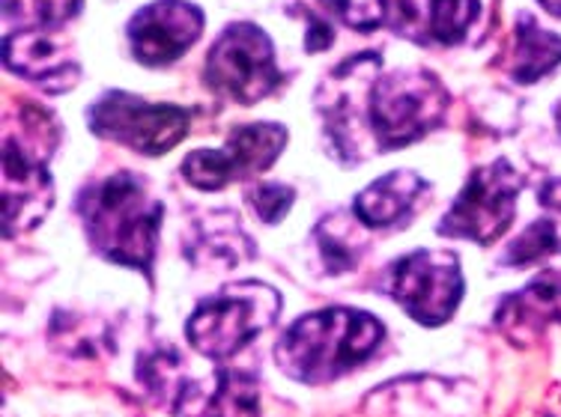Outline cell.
I'll use <instances>...</instances> for the list:
<instances>
[{"instance_id": "cell-9", "label": "cell", "mask_w": 561, "mask_h": 417, "mask_svg": "<svg viewBox=\"0 0 561 417\" xmlns=\"http://www.w3.org/2000/svg\"><path fill=\"white\" fill-rule=\"evenodd\" d=\"M287 147V129L278 123H251L237 129L221 150H197L183 161V176L201 192H218L233 179L270 171Z\"/></svg>"}, {"instance_id": "cell-21", "label": "cell", "mask_w": 561, "mask_h": 417, "mask_svg": "<svg viewBox=\"0 0 561 417\" xmlns=\"http://www.w3.org/2000/svg\"><path fill=\"white\" fill-rule=\"evenodd\" d=\"M559 247L556 227L550 221H538V224H531L526 233L519 235L514 245L507 247L505 263L507 266H529V263H538V259L556 254Z\"/></svg>"}, {"instance_id": "cell-20", "label": "cell", "mask_w": 561, "mask_h": 417, "mask_svg": "<svg viewBox=\"0 0 561 417\" xmlns=\"http://www.w3.org/2000/svg\"><path fill=\"white\" fill-rule=\"evenodd\" d=\"M478 12V0H431V36L443 45L463 43Z\"/></svg>"}, {"instance_id": "cell-15", "label": "cell", "mask_w": 561, "mask_h": 417, "mask_svg": "<svg viewBox=\"0 0 561 417\" xmlns=\"http://www.w3.org/2000/svg\"><path fill=\"white\" fill-rule=\"evenodd\" d=\"M254 245L233 212H213L195 221L188 233V259L197 266L233 268L251 259Z\"/></svg>"}, {"instance_id": "cell-23", "label": "cell", "mask_w": 561, "mask_h": 417, "mask_svg": "<svg viewBox=\"0 0 561 417\" xmlns=\"http://www.w3.org/2000/svg\"><path fill=\"white\" fill-rule=\"evenodd\" d=\"M293 200H296L293 188H287V185L280 183L257 185V188L251 192V206L257 209L260 221H266V224H278L280 218L290 212Z\"/></svg>"}, {"instance_id": "cell-17", "label": "cell", "mask_w": 561, "mask_h": 417, "mask_svg": "<svg viewBox=\"0 0 561 417\" xmlns=\"http://www.w3.org/2000/svg\"><path fill=\"white\" fill-rule=\"evenodd\" d=\"M561 66V36L543 31L535 19H519L511 48V78L519 84H535Z\"/></svg>"}, {"instance_id": "cell-11", "label": "cell", "mask_w": 561, "mask_h": 417, "mask_svg": "<svg viewBox=\"0 0 561 417\" xmlns=\"http://www.w3.org/2000/svg\"><path fill=\"white\" fill-rule=\"evenodd\" d=\"M55 204V179L45 159L3 140V230L10 239L27 233Z\"/></svg>"}, {"instance_id": "cell-8", "label": "cell", "mask_w": 561, "mask_h": 417, "mask_svg": "<svg viewBox=\"0 0 561 417\" xmlns=\"http://www.w3.org/2000/svg\"><path fill=\"white\" fill-rule=\"evenodd\" d=\"M386 292L412 320L436 328L454 316L463 299L460 259L439 251H415L389 268Z\"/></svg>"}, {"instance_id": "cell-5", "label": "cell", "mask_w": 561, "mask_h": 417, "mask_svg": "<svg viewBox=\"0 0 561 417\" xmlns=\"http://www.w3.org/2000/svg\"><path fill=\"white\" fill-rule=\"evenodd\" d=\"M90 129L105 140H117L140 155H164L192 129V111L176 105H152L126 90H108L90 105Z\"/></svg>"}, {"instance_id": "cell-12", "label": "cell", "mask_w": 561, "mask_h": 417, "mask_svg": "<svg viewBox=\"0 0 561 417\" xmlns=\"http://www.w3.org/2000/svg\"><path fill=\"white\" fill-rule=\"evenodd\" d=\"M57 31H22L7 33L3 60L15 76L48 86V93H66V86L78 81V60L66 39H57Z\"/></svg>"}, {"instance_id": "cell-13", "label": "cell", "mask_w": 561, "mask_h": 417, "mask_svg": "<svg viewBox=\"0 0 561 417\" xmlns=\"http://www.w3.org/2000/svg\"><path fill=\"white\" fill-rule=\"evenodd\" d=\"M173 417H260L257 379L242 370H218L213 385L183 382Z\"/></svg>"}, {"instance_id": "cell-19", "label": "cell", "mask_w": 561, "mask_h": 417, "mask_svg": "<svg viewBox=\"0 0 561 417\" xmlns=\"http://www.w3.org/2000/svg\"><path fill=\"white\" fill-rule=\"evenodd\" d=\"M317 245H320V257L325 259L329 271H350L362 259L365 239H362V227L350 224V218L329 215L317 227Z\"/></svg>"}, {"instance_id": "cell-10", "label": "cell", "mask_w": 561, "mask_h": 417, "mask_svg": "<svg viewBox=\"0 0 561 417\" xmlns=\"http://www.w3.org/2000/svg\"><path fill=\"white\" fill-rule=\"evenodd\" d=\"M126 33L138 63L168 66L201 39L204 10L188 0H156L135 12Z\"/></svg>"}, {"instance_id": "cell-1", "label": "cell", "mask_w": 561, "mask_h": 417, "mask_svg": "<svg viewBox=\"0 0 561 417\" xmlns=\"http://www.w3.org/2000/svg\"><path fill=\"white\" fill-rule=\"evenodd\" d=\"M78 215L96 254L117 266L150 275L164 209L150 183L135 173H114L78 194Z\"/></svg>"}, {"instance_id": "cell-3", "label": "cell", "mask_w": 561, "mask_h": 417, "mask_svg": "<svg viewBox=\"0 0 561 417\" xmlns=\"http://www.w3.org/2000/svg\"><path fill=\"white\" fill-rule=\"evenodd\" d=\"M278 289L263 280H239L201 301L185 325V334L195 352L213 361H225L239 349H245L257 334L266 332L278 320Z\"/></svg>"}, {"instance_id": "cell-4", "label": "cell", "mask_w": 561, "mask_h": 417, "mask_svg": "<svg viewBox=\"0 0 561 417\" xmlns=\"http://www.w3.org/2000/svg\"><path fill=\"white\" fill-rule=\"evenodd\" d=\"M445 107L448 93L433 72L398 69L367 93V123L379 150H400L431 135L443 123Z\"/></svg>"}, {"instance_id": "cell-14", "label": "cell", "mask_w": 561, "mask_h": 417, "mask_svg": "<svg viewBox=\"0 0 561 417\" xmlns=\"http://www.w3.org/2000/svg\"><path fill=\"white\" fill-rule=\"evenodd\" d=\"M424 192H427V183L415 171H391L379 176L377 183L367 185L356 197L353 209L362 227L382 230V227L400 224Z\"/></svg>"}, {"instance_id": "cell-22", "label": "cell", "mask_w": 561, "mask_h": 417, "mask_svg": "<svg viewBox=\"0 0 561 417\" xmlns=\"http://www.w3.org/2000/svg\"><path fill=\"white\" fill-rule=\"evenodd\" d=\"M337 22L353 31L370 33L382 27L389 15V0H320Z\"/></svg>"}, {"instance_id": "cell-27", "label": "cell", "mask_w": 561, "mask_h": 417, "mask_svg": "<svg viewBox=\"0 0 561 417\" xmlns=\"http://www.w3.org/2000/svg\"><path fill=\"white\" fill-rule=\"evenodd\" d=\"M556 126H559V131H561V102H559V107H556Z\"/></svg>"}, {"instance_id": "cell-2", "label": "cell", "mask_w": 561, "mask_h": 417, "mask_svg": "<svg viewBox=\"0 0 561 417\" xmlns=\"http://www.w3.org/2000/svg\"><path fill=\"white\" fill-rule=\"evenodd\" d=\"M386 337L377 316L353 308L308 313L275 346L280 373L302 385H329L365 364Z\"/></svg>"}, {"instance_id": "cell-18", "label": "cell", "mask_w": 561, "mask_h": 417, "mask_svg": "<svg viewBox=\"0 0 561 417\" xmlns=\"http://www.w3.org/2000/svg\"><path fill=\"white\" fill-rule=\"evenodd\" d=\"M78 10L81 0H3V24L7 33L60 31Z\"/></svg>"}, {"instance_id": "cell-7", "label": "cell", "mask_w": 561, "mask_h": 417, "mask_svg": "<svg viewBox=\"0 0 561 417\" xmlns=\"http://www.w3.org/2000/svg\"><path fill=\"white\" fill-rule=\"evenodd\" d=\"M519 188L523 179L507 161L484 164L469 176L436 230L439 235L469 239L476 245H493L514 221Z\"/></svg>"}, {"instance_id": "cell-6", "label": "cell", "mask_w": 561, "mask_h": 417, "mask_svg": "<svg viewBox=\"0 0 561 417\" xmlns=\"http://www.w3.org/2000/svg\"><path fill=\"white\" fill-rule=\"evenodd\" d=\"M204 78L209 90L239 105H254L266 99L280 84L272 39L257 24H230L209 48Z\"/></svg>"}, {"instance_id": "cell-25", "label": "cell", "mask_w": 561, "mask_h": 417, "mask_svg": "<svg viewBox=\"0 0 561 417\" xmlns=\"http://www.w3.org/2000/svg\"><path fill=\"white\" fill-rule=\"evenodd\" d=\"M540 204L547 209H559L561 212V179H552L540 188Z\"/></svg>"}, {"instance_id": "cell-24", "label": "cell", "mask_w": 561, "mask_h": 417, "mask_svg": "<svg viewBox=\"0 0 561 417\" xmlns=\"http://www.w3.org/2000/svg\"><path fill=\"white\" fill-rule=\"evenodd\" d=\"M305 43H308V51H325L332 45V27L323 19L311 15L308 19V36H305Z\"/></svg>"}, {"instance_id": "cell-26", "label": "cell", "mask_w": 561, "mask_h": 417, "mask_svg": "<svg viewBox=\"0 0 561 417\" xmlns=\"http://www.w3.org/2000/svg\"><path fill=\"white\" fill-rule=\"evenodd\" d=\"M543 10L550 12V15H556V19H561V0H538Z\"/></svg>"}, {"instance_id": "cell-16", "label": "cell", "mask_w": 561, "mask_h": 417, "mask_svg": "<svg viewBox=\"0 0 561 417\" xmlns=\"http://www.w3.org/2000/svg\"><path fill=\"white\" fill-rule=\"evenodd\" d=\"M496 322L511 337L517 332L538 334L552 322H561V280L538 278L526 289H519L517 296L502 301Z\"/></svg>"}]
</instances>
